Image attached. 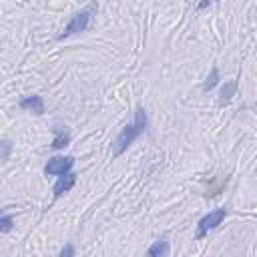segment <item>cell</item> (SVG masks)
I'll return each mask as SVG.
<instances>
[{
    "mask_svg": "<svg viewBox=\"0 0 257 257\" xmlns=\"http://www.w3.org/2000/svg\"><path fill=\"white\" fill-rule=\"evenodd\" d=\"M147 124H149V116H147L145 108L139 106L137 112H135V120H133L131 124H126V126L118 133V137H116V141H114V147H112V155H116V157L122 155V153L128 149V145H133V143L147 131Z\"/></svg>",
    "mask_w": 257,
    "mask_h": 257,
    "instance_id": "6da1fadb",
    "label": "cell"
},
{
    "mask_svg": "<svg viewBox=\"0 0 257 257\" xmlns=\"http://www.w3.org/2000/svg\"><path fill=\"white\" fill-rule=\"evenodd\" d=\"M94 14H96V4H88L86 8H82L80 12H76V14L70 18V22H68V24L64 26V30L58 34V38L62 40V38H66V36H72V34L84 32V30L88 28L90 20L94 18Z\"/></svg>",
    "mask_w": 257,
    "mask_h": 257,
    "instance_id": "7a4b0ae2",
    "label": "cell"
},
{
    "mask_svg": "<svg viewBox=\"0 0 257 257\" xmlns=\"http://www.w3.org/2000/svg\"><path fill=\"white\" fill-rule=\"evenodd\" d=\"M227 217V209H215L211 213H207L199 223H197V239H203L209 231H213L217 225H221V221Z\"/></svg>",
    "mask_w": 257,
    "mask_h": 257,
    "instance_id": "3957f363",
    "label": "cell"
},
{
    "mask_svg": "<svg viewBox=\"0 0 257 257\" xmlns=\"http://www.w3.org/2000/svg\"><path fill=\"white\" fill-rule=\"evenodd\" d=\"M74 167V159L72 157H52L46 167H44V173L46 175H64V173H70V169Z\"/></svg>",
    "mask_w": 257,
    "mask_h": 257,
    "instance_id": "277c9868",
    "label": "cell"
},
{
    "mask_svg": "<svg viewBox=\"0 0 257 257\" xmlns=\"http://www.w3.org/2000/svg\"><path fill=\"white\" fill-rule=\"evenodd\" d=\"M18 106H20L22 110H28V112H34V114H42V112H44V100H42V96H38V94L24 96V98L18 102Z\"/></svg>",
    "mask_w": 257,
    "mask_h": 257,
    "instance_id": "5b68a950",
    "label": "cell"
},
{
    "mask_svg": "<svg viewBox=\"0 0 257 257\" xmlns=\"http://www.w3.org/2000/svg\"><path fill=\"white\" fill-rule=\"evenodd\" d=\"M74 183H76V175H74V173H64V175H60V179H58V181L54 183V187H52L54 197H60V195L68 193V191L74 187Z\"/></svg>",
    "mask_w": 257,
    "mask_h": 257,
    "instance_id": "8992f818",
    "label": "cell"
},
{
    "mask_svg": "<svg viewBox=\"0 0 257 257\" xmlns=\"http://www.w3.org/2000/svg\"><path fill=\"white\" fill-rule=\"evenodd\" d=\"M52 133H54V139H52V145H50L52 149H62V147H66V145L70 143V135H68L66 128H62V126H54Z\"/></svg>",
    "mask_w": 257,
    "mask_h": 257,
    "instance_id": "52a82bcc",
    "label": "cell"
},
{
    "mask_svg": "<svg viewBox=\"0 0 257 257\" xmlns=\"http://www.w3.org/2000/svg\"><path fill=\"white\" fill-rule=\"evenodd\" d=\"M149 255H153V257H161V255H167L169 253V243L165 241V239H161V241H155L151 247H149V251H147Z\"/></svg>",
    "mask_w": 257,
    "mask_h": 257,
    "instance_id": "ba28073f",
    "label": "cell"
},
{
    "mask_svg": "<svg viewBox=\"0 0 257 257\" xmlns=\"http://www.w3.org/2000/svg\"><path fill=\"white\" fill-rule=\"evenodd\" d=\"M235 90H237V82H235V80L225 82V86H223V88H221V92H219V96H221V104L229 102V100H231V96L235 94Z\"/></svg>",
    "mask_w": 257,
    "mask_h": 257,
    "instance_id": "9c48e42d",
    "label": "cell"
},
{
    "mask_svg": "<svg viewBox=\"0 0 257 257\" xmlns=\"http://www.w3.org/2000/svg\"><path fill=\"white\" fill-rule=\"evenodd\" d=\"M10 153H12V141H8V139L0 141V161H6L10 157Z\"/></svg>",
    "mask_w": 257,
    "mask_h": 257,
    "instance_id": "30bf717a",
    "label": "cell"
},
{
    "mask_svg": "<svg viewBox=\"0 0 257 257\" xmlns=\"http://www.w3.org/2000/svg\"><path fill=\"white\" fill-rule=\"evenodd\" d=\"M217 80H219V70L217 68H213L211 70V74H209V78L205 80V84H203V90H211L215 84H217Z\"/></svg>",
    "mask_w": 257,
    "mask_h": 257,
    "instance_id": "8fae6325",
    "label": "cell"
},
{
    "mask_svg": "<svg viewBox=\"0 0 257 257\" xmlns=\"http://www.w3.org/2000/svg\"><path fill=\"white\" fill-rule=\"evenodd\" d=\"M12 217L10 215H0V233H8L12 229Z\"/></svg>",
    "mask_w": 257,
    "mask_h": 257,
    "instance_id": "7c38bea8",
    "label": "cell"
},
{
    "mask_svg": "<svg viewBox=\"0 0 257 257\" xmlns=\"http://www.w3.org/2000/svg\"><path fill=\"white\" fill-rule=\"evenodd\" d=\"M60 255H62V257H70V255H74V247H72V245H66V247L60 251Z\"/></svg>",
    "mask_w": 257,
    "mask_h": 257,
    "instance_id": "4fadbf2b",
    "label": "cell"
},
{
    "mask_svg": "<svg viewBox=\"0 0 257 257\" xmlns=\"http://www.w3.org/2000/svg\"><path fill=\"white\" fill-rule=\"evenodd\" d=\"M211 2H213V0H201V2H199V8H205V6H209Z\"/></svg>",
    "mask_w": 257,
    "mask_h": 257,
    "instance_id": "5bb4252c",
    "label": "cell"
}]
</instances>
